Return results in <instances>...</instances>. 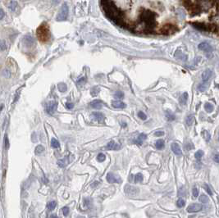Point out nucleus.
<instances>
[{
	"mask_svg": "<svg viewBox=\"0 0 219 218\" xmlns=\"http://www.w3.org/2000/svg\"><path fill=\"white\" fill-rule=\"evenodd\" d=\"M203 136H204V138L205 139V140H206V141H209L210 135H209V133H208V132L207 131H203Z\"/></svg>",
	"mask_w": 219,
	"mask_h": 218,
	"instance_id": "35",
	"label": "nucleus"
},
{
	"mask_svg": "<svg viewBox=\"0 0 219 218\" xmlns=\"http://www.w3.org/2000/svg\"><path fill=\"white\" fill-rule=\"evenodd\" d=\"M91 117H92L94 120H96L97 121H99V122H100V123L103 122V121H104V119H105L103 114L101 113V112H92V114H91Z\"/></svg>",
	"mask_w": 219,
	"mask_h": 218,
	"instance_id": "13",
	"label": "nucleus"
},
{
	"mask_svg": "<svg viewBox=\"0 0 219 218\" xmlns=\"http://www.w3.org/2000/svg\"><path fill=\"white\" fill-rule=\"evenodd\" d=\"M147 139V135H145V134H140V135H139L138 137H137V139H135V143H136V144H138V145H141L143 143V142H144V140H145V139Z\"/></svg>",
	"mask_w": 219,
	"mask_h": 218,
	"instance_id": "15",
	"label": "nucleus"
},
{
	"mask_svg": "<svg viewBox=\"0 0 219 218\" xmlns=\"http://www.w3.org/2000/svg\"><path fill=\"white\" fill-rule=\"evenodd\" d=\"M171 149H172V152H173V153H174L176 155H177V156H181L182 152H181V147L179 146L178 143H172V145H171Z\"/></svg>",
	"mask_w": 219,
	"mask_h": 218,
	"instance_id": "12",
	"label": "nucleus"
},
{
	"mask_svg": "<svg viewBox=\"0 0 219 218\" xmlns=\"http://www.w3.org/2000/svg\"><path fill=\"white\" fill-rule=\"evenodd\" d=\"M124 191L126 192V194L130 195V196H135L139 193V191L140 189H138L137 187L132 186V185H126L124 188Z\"/></svg>",
	"mask_w": 219,
	"mask_h": 218,
	"instance_id": "5",
	"label": "nucleus"
},
{
	"mask_svg": "<svg viewBox=\"0 0 219 218\" xmlns=\"http://www.w3.org/2000/svg\"><path fill=\"white\" fill-rule=\"evenodd\" d=\"M68 14H69L68 6H67V3H63V4L62 5L60 10H59L56 20L57 21H65V20H67V17H68Z\"/></svg>",
	"mask_w": 219,
	"mask_h": 218,
	"instance_id": "4",
	"label": "nucleus"
},
{
	"mask_svg": "<svg viewBox=\"0 0 219 218\" xmlns=\"http://www.w3.org/2000/svg\"><path fill=\"white\" fill-rule=\"evenodd\" d=\"M123 97H124V94H123L122 92L121 91H117L116 93H115V98H117V99H123Z\"/></svg>",
	"mask_w": 219,
	"mask_h": 218,
	"instance_id": "38",
	"label": "nucleus"
},
{
	"mask_svg": "<svg viewBox=\"0 0 219 218\" xmlns=\"http://www.w3.org/2000/svg\"><path fill=\"white\" fill-rule=\"evenodd\" d=\"M51 146L53 148H54V149H56V148H58L59 146H60V143H59V142L57 141L56 139L53 138L51 140Z\"/></svg>",
	"mask_w": 219,
	"mask_h": 218,
	"instance_id": "29",
	"label": "nucleus"
},
{
	"mask_svg": "<svg viewBox=\"0 0 219 218\" xmlns=\"http://www.w3.org/2000/svg\"></svg>",
	"mask_w": 219,
	"mask_h": 218,
	"instance_id": "49",
	"label": "nucleus"
},
{
	"mask_svg": "<svg viewBox=\"0 0 219 218\" xmlns=\"http://www.w3.org/2000/svg\"><path fill=\"white\" fill-rule=\"evenodd\" d=\"M156 15L154 12L146 10L144 8L140 9V13L139 16V23H145V26L155 29L156 26V20H155Z\"/></svg>",
	"mask_w": 219,
	"mask_h": 218,
	"instance_id": "1",
	"label": "nucleus"
},
{
	"mask_svg": "<svg viewBox=\"0 0 219 218\" xmlns=\"http://www.w3.org/2000/svg\"><path fill=\"white\" fill-rule=\"evenodd\" d=\"M0 13H1V16H0V19H3V17H4V12H3V9L0 10Z\"/></svg>",
	"mask_w": 219,
	"mask_h": 218,
	"instance_id": "47",
	"label": "nucleus"
},
{
	"mask_svg": "<svg viewBox=\"0 0 219 218\" xmlns=\"http://www.w3.org/2000/svg\"><path fill=\"white\" fill-rule=\"evenodd\" d=\"M166 117H167V119H168V121H172L176 119V117H175L174 114L169 111L166 112Z\"/></svg>",
	"mask_w": 219,
	"mask_h": 218,
	"instance_id": "23",
	"label": "nucleus"
},
{
	"mask_svg": "<svg viewBox=\"0 0 219 218\" xmlns=\"http://www.w3.org/2000/svg\"><path fill=\"white\" fill-rule=\"evenodd\" d=\"M73 107H74V105H73L72 103H66V107H67V109H72Z\"/></svg>",
	"mask_w": 219,
	"mask_h": 218,
	"instance_id": "43",
	"label": "nucleus"
},
{
	"mask_svg": "<svg viewBox=\"0 0 219 218\" xmlns=\"http://www.w3.org/2000/svg\"><path fill=\"white\" fill-rule=\"evenodd\" d=\"M105 159H106V156L103 154V153H99L98 157H97V160H98V162H102Z\"/></svg>",
	"mask_w": 219,
	"mask_h": 218,
	"instance_id": "34",
	"label": "nucleus"
},
{
	"mask_svg": "<svg viewBox=\"0 0 219 218\" xmlns=\"http://www.w3.org/2000/svg\"><path fill=\"white\" fill-rule=\"evenodd\" d=\"M44 151V148L43 145H38L36 146V148H35V153L36 155H39L40 154V153H42Z\"/></svg>",
	"mask_w": 219,
	"mask_h": 218,
	"instance_id": "24",
	"label": "nucleus"
},
{
	"mask_svg": "<svg viewBox=\"0 0 219 218\" xmlns=\"http://www.w3.org/2000/svg\"><path fill=\"white\" fill-rule=\"evenodd\" d=\"M213 71L210 69H206L202 73V81L204 83H209V81L212 77Z\"/></svg>",
	"mask_w": 219,
	"mask_h": 218,
	"instance_id": "9",
	"label": "nucleus"
},
{
	"mask_svg": "<svg viewBox=\"0 0 219 218\" xmlns=\"http://www.w3.org/2000/svg\"><path fill=\"white\" fill-rule=\"evenodd\" d=\"M57 88H58L59 91H61V92H65L66 90H67V85H66L64 83L58 84V85H57Z\"/></svg>",
	"mask_w": 219,
	"mask_h": 218,
	"instance_id": "32",
	"label": "nucleus"
},
{
	"mask_svg": "<svg viewBox=\"0 0 219 218\" xmlns=\"http://www.w3.org/2000/svg\"><path fill=\"white\" fill-rule=\"evenodd\" d=\"M202 208H203V206L200 204V203H194V204H191L189 206L186 210L189 213H194L200 212Z\"/></svg>",
	"mask_w": 219,
	"mask_h": 218,
	"instance_id": "7",
	"label": "nucleus"
},
{
	"mask_svg": "<svg viewBox=\"0 0 219 218\" xmlns=\"http://www.w3.org/2000/svg\"><path fill=\"white\" fill-rule=\"evenodd\" d=\"M155 146H156L157 149L162 150L165 146L164 140H163V139H158V140L156 142V143H155Z\"/></svg>",
	"mask_w": 219,
	"mask_h": 218,
	"instance_id": "21",
	"label": "nucleus"
},
{
	"mask_svg": "<svg viewBox=\"0 0 219 218\" xmlns=\"http://www.w3.org/2000/svg\"><path fill=\"white\" fill-rule=\"evenodd\" d=\"M4 45H5L4 41L2 40V41H1V50H2V51H3V50L5 49V46H4Z\"/></svg>",
	"mask_w": 219,
	"mask_h": 218,
	"instance_id": "46",
	"label": "nucleus"
},
{
	"mask_svg": "<svg viewBox=\"0 0 219 218\" xmlns=\"http://www.w3.org/2000/svg\"><path fill=\"white\" fill-rule=\"evenodd\" d=\"M56 109H57V103L54 101H51L49 103H48L46 104V107H45L46 112L49 114H50V115L54 113Z\"/></svg>",
	"mask_w": 219,
	"mask_h": 218,
	"instance_id": "6",
	"label": "nucleus"
},
{
	"mask_svg": "<svg viewBox=\"0 0 219 218\" xmlns=\"http://www.w3.org/2000/svg\"><path fill=\"white\" fill-rule=\"evenodd\" d=\"M187 99H188V93H184L180 97V99H179V102H180L181 104L185 105L186 103Z\"/></svg>",
	"mask_w": 219,
	"mask_h": 218,
	"instance_id": "20",
	"label": "nucleus"
},
{
	"mask_svg": "<svg viewBox=\"0 0 219 218\" xmlns=\"http://www.w3.org/2000/svg\"><path fill=\"white\" fill-rule=\"evenodd\" d=\"M90 106L94 109H101L102 108L103 103L100 100H94L92 103H90Z\"/></svg>",
	"mask_w": 219,
	"mask_h": 218,
	"instance_id": "16",
	"label": "nucleus"
},
{
	"mask_svg": "<svg viewBox=\"0 0 219 218\" xmlns=\"http://www.w3.org/2000/svg\"><path fill=\"white\" fill-rule=\"evenodd\" d=\"M198 48L200 50L203 52H205V53H212L213 51L212 46L210 45V44L207 43V42H202V43H200L199 44Z\"/></svg>",
	"mask_w": 219,
	"mask_h": 218,
	"instance_id": "8",
	"label": "nucleus"
},
{
	"mask_svg": "<svg viewBox=\"0 0 219 218\" xmlns=\"http://www.w3.org/2000/svg\"><path fill=\"white\" fill-rule=\"evenodd\" d=\"M204 188V189L206 190V192L208 193V194H209V195H213V192H212V190L210 189V188H209V186H208V185H206V184H205Z\"/></svg>",
	"mask_w": 219,
	"mask_h": 218,
	"instance_id": "40",
	"label": "nucleus"
},
{
	"mask_svg": "<svg viewBox=\"0 0 219 218\" xmlns=\"http://www.w3.org/2000/svg\"><path fill=\"white\" fill-rule=\"evenodd\" d=\"M112 106L114 108H118V109H123L126 107V105L123 102L121 101H113L112 102Z\"/></svg>",
	"mask_w": 219,
	"mask_h": 218,
	"instance_id": "14",
	"label": "nucleus"
},
{
	"mask_svg": "<svg viewBox=\"0 0 219 218\" xmlns=\"http://www.w3.org/2000/svg\"><path fill=\"white\" fill-rule=\"evenodd\" d=\"M204 109H205V111H206L208 113L212 112L213 111V109H214L213 105L211 104L210 103H206L204 104Z\"/></svg>",
	"mask_w": 219,
	"mask_h": 218,
	"instance_id": "22",
	"label": "nucleus"
},
{
	"mask_svg": "<svg viewBox=\"0 0 219 218\" xmlns=\"http://www.w3.org/2000/svg\"><path fill=\"white\" fill-rule=\"evenodd\" d=\"M192 193H193V196H194V198H197L199 195V190L196 189V188H194L192 190Z\"/></svg>",
	"mask_w": 219,
	"mask_h": 218,
	"instance_id": "41",
	"label": "nucleus"
},
{
	"mask_svg": "<svg viewBox=\"0 0 219 218\" xmlns=\"http://www.w3.org/2000/svg\"><path fill=\"white\" fill-rule=\"evenodd\" d=\"M203 156H204V152H203L202 150L197 151L195 153V154H194V157H195V158H197V159H200Z\"/></svg>",
	"mask_w": 219,
	"mask_h": 218,
	"instance_id": "33",
	"label": "nucleus"
},
{
	"mask_svg": "<svg viewBox=\"0 0 219 218\" xmlns=\"http://www.w3.org/2000/svg\"><path fill=\"white\" fill-rule=\"evenodd\" d=\"M120 149H121V145L118 144V143H116L115 141L113 140H111L107 144L106 147L104 148V149H107V150H118Z\"/></svg>",
	"mask_w": 219,
	"mask_h": 218,
	"instance_id": "11",
	"label": "nucleus"
},
{
	"mask_svg": "<svg viewBox=\"0 0 219 218\" xmlns=\"http://www.w3.org/2000/svg\"><path fill=\"white\" fill-rule=\"evenodd\" d=\"M178 27L176 25H173V24H165L164 25H163L158 31H157V33L161 34V35H171L173 34L175 32L178 31Z\"/></svg>",
	"mask_w": 219,
	"mask_h": 218,
	"instance_id": "3",
	"label": "nucleus"
},
{
	"mask_svg": "<svg viewBox=\"0 0 219 218\" xmlns=\"http://www.w3.org/2000/svg\"><path fill=\"white\" fill-rule=\"evenodd\" d=\"M194 116H192V115H189L188 117H186V124H187V125H191L193 124V122H194Z\"/></svg>",
	"mask_w": 219,
	"mask_h": 218,
	"instance_id": "27",
	"label": "nucleus"
},
{
	"mask_svg": "<svg viewBox=\"0 0 219 218\" xmlns=\"http://www.w3.org/2000/svg\"><path fill=\"white\" fill-rule=\"evenodd\" d=\"M213 160L216 162H218V163H219V154H217V155H215L214 156V157H213Z\"/></svg>",
	"mask_w": 219,
	"mask_h": 218,
	"instance_id": "45",
	"label": "nucleus"
},
{
	"mask_svg": "<svg viewBox=\"0 0 219 218\" xmlns=\"http://www.w3.org/2000/svg\"><path fill=\"white\" fill-rule=\"evenodd\" d=\"M208 87H209V83H204L203 82L202 84H200L198 86V89L200 92H204L208 89Z\"/></svg>",
	"mask_w": 219,
	"mask_h": 218,
	"instance_id": "19",
	"label": "nucleus"
},
{
	"mask_svg": "<svg viewBox=\"0 0 219 218\" xmlns=\"http://www.w3.org/2000/svg\"><path fill=\"white\" fill-rule=\"evenodd\" d=\"M138 117H140L141 120H146L147 118V116L143 112H138Z\"/></svg>",
	"mask_w": 219,
	"mask_h": 218,
	"instance_id": "39",
	"label": "nucleus"
},
{
	"mask_svg": "<svg viewBox=\"0 0 219 218\" xmlns=\"http://www.w3.org/2000/svg\"><path fill=\"white\" fill-rule=\"evenodd\" d=\"M185 204H186V202H185V200L183 199H179L178 200H177V202H176V205H177V207H183L185 206Z\"/></svg>",
	"mask_w": 219,
	"mask_h": 218,
	"instance_id": "30",
	"label": "nucleus"
},
{
	"mask_svg": "<svg viewBox=\"0 0 219 218\" xmlns=\"http://www.w3.org/2000/svg\"><path fill=\"white\" fill-rule=\"evenodd\" d=\"M144 179L143 177V175L141 173H138L135 175V183H138V182H141Z\"/></svg>",
	"mask_w": 219,
	"mask_h": 218,
	"instance_id": "28",
	"label": "nucleus"
},
{
	"mask_svg": "<svg viewBox=\"0 0 219 218\" xmlns=\"http://www.w3.org/2000/svg\"><path fill=\"white\" fill-rule=\"evenodd\" d=\"M62 211H63V213L65 217L68 216V214H69V207H63V208H62Z\"/></svg>",
	"mask_w": 219,
	"mask_h": 218,
	"instance_id": "37",
	"label": "nucleus"
},
{
	"mask_svg": "<svg viewBox=\"0 0 219 218\" xmlns=\"http://www.w3.org/2000/svg\"><path fill=\"white\" fill-rule=\"evenodd\" d=\"M57 206V203L55 201H52V202H49V203L47 204V208L49 210V211H53V209L56 207Z\"/></svg>",
	"mask_w": 219,
	"mask_h": 218,
	"instance_id": "26",
	"label": "nucleus"
},
{
	"mask_svg": "<svg viewBox=\"0 0 219 218\" xmlns=\"http://www.w3.org/2000/svg\"><path fill=\"white\" fill-rule=\"evenodd\" d=\"M99 93V89L97 87H94L91 89V95L92 96H96Z\"/></svg>",
	"mask_w": 219,
	"mask_h": 218,
	"instance_id": "36",
	"label": "nucleus"
},
{
	"mask_svg": "<svg viewBox=\"0 0 219 218\" xmlns=\"http://www.w3.org/2000/svg\"><path fill=\"white\" fill-rule=\"evenodd\" d=\"M154 135L155 136H163V135H164V132L163 131H157L154 133Z\"/></svg>",
	"mask_w": 219,
	"mask_h": 218,
	"instance_id": "42",
	"label": "nucleus"
},
{
	"mask_svg": "<svg viewBox=\"0 0 219 218\" xmlns=\"http://www.w3.org/2000/svg\"><path fill=\"white\" fill-rule=\"evenodd\" d=\"M9 8L12 12H15L17 8V3L16 1H11L9 3Z\"/></svg>",
	"mask_w": 219,
	"mask_h": 218,
	"instance_id": "25",
	"label": "nucleus"
},
{
	"mask_svg": "<svg viewBox=\"0 0 219 218\" xmlns=\"http://www.w3.org/2000/svg\"><path fill=\"white\" fill-rule=\"evenodd\" d=\"M107 181L108 183L110 184H113V183H119L120 184L121 182V178L119 176H117V175H115L113 173H108L107 175Z\"/></svg>",
	"mask_w": 219,
	"mask_h": 218,
	"instance_id": "10",
	"label": "nucleus"
},
{
	"mask_svg": "<svg viewBox=\"0 0 219 218\" xmlns=\"http://www.w3.org/2000/svg\"><path fill=\"white\" fill-rule=\"evenodd\" d=\"M208 200H209V199H208V197L207 195L203 194L200 197V201L203 203H207L208 202Z\"/></svg>",
	"mask_w": 219,
	"mask_h": 218,
	"instance_id": "31",
	"label": "nucleus"
},
{
	"mask_svg": "<svg viewBox=\"0 0 219 218\" xmlns=\"http://www.w3.org/2000/svg\"><path fill=\"white\" fill-rule=\"evenodd\" d=\"M25 43L26 44L27 47H31L32 45L35 44V41H34V39L31 35H26L25 38Z\"/></svg>",
	"mask_w": 219,
	"mask_h": 218,
	"instance_id": "17",
	"label": "nucleus"
},
{
	"mask_svg": "<svg viewBox=\"0 0 219 218\" xmlns=\"http://www.w3.org/2000/svg\"><path fill=\"white\" fill-rule=\"evenodd\" d=\"M50 218H58V217H57V216H56V215H52Z\"/></svg>",
	"mask_w": 219,
	"mask_h": 218,
	"instance_id": "48",
	"label": "nucleus"
},
{
	"mask_svg": "<svg viewBox=\"0 0 219 218\" xmlns=\"http://www.w3.org/2000/svg\"><path fill=\"white\" fill-rule=\"evenodd\" d=\"M5 148L7 149L9 148V142H8V138L7 137H5Z\"/></svg>",
	"mask_w": 219,
	"mask_h": 218,
	"instance_id": "44",
	"label": "nucleus"
},
{
	"mask_svg": "<svg viewBox=\"0 0 219 218\" xmlns=\"http://www.w3.org/2000/svg\"><path fill=\"white\" fill-rule=\"evenodd\" d=\"M37 37L41 42H47L50 38L49 27L46 23H43L37 29Z\"/></svg>",
	"mask_w": 219,
	"mask_h": 218,
	"instance_id": "2",
	"label": "nucleus"
},
{
	"mask_svg": "<svg viewBox=\"0 0 219 218\" xmlns=\"http://www.w3.org/2000/svg\"><path fill=\"white\" fill-rule=\"evenodd\" d=\"M68 157H65L63 159H60L59 161H57V165L60 167H65L68 164Z\"/></svg>",
	"mask_w": 219,
	"mask_h": 218,
	"instance_id": "18",
	"label": "nucleus"
}]
</instances>
